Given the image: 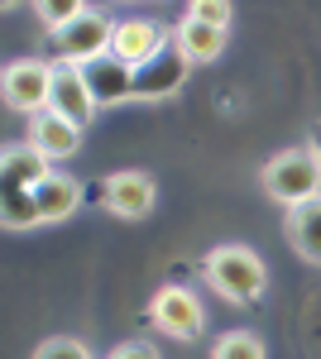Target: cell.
Returning <instances> with one entry per match:
<instances>
[{"instance_id": "7c38bea8", "label": "cell", "mask_w": 321, "mask_h": 359, "mask_svg": "<svg viewBox=\"0 0 321 359\" xmlns=\"http://www.w3.org/2000/svg\"><path fill=\"white\" fill-rule=\"evenodd\" d=\"M48 111H58L63 120H72V125H81V130L101 115L96 96H91V82H86V72H81V67H63V62H58L53 101H48Z\"/></svg>"}, {"instance_id": "44dd1931", "label": "cell", "mask_w": 321, "mask_h": 359, "mask_svg": "<svg viewBox=\"0 0 321 359\" xmlns=\"http://www.w3.org/2000/svg\"><path fill=\"white\" fill-rule=\"evenodd\" d=\"M307 144L317 149V158H321V120H317V125H312V139H307Z\"/></svg>"}, {"instance_id": "5bb4252c", "label": "cell", "mask_w": 321, "mask_h": 359, "mask_svg": "<svg viewBox=\"0 0 321 359\" xmlns=\"http://www.w3.org/2000/svg\"><path fill=\"white\" fill-rule=\"evenodd\" d=\"M86 82H91V96L101 111H115V106H130L134 101V67H125L120 57H101L86 67Z\"/></svg>"}, {"instance_id": "6da1fadb", "label": "cell", "mask_w": 321, "mask_h": 359, "mask_svg": "<svg viewBox=\"0 0 321 359\" xmlns=\"http://www.w3.org/2000/svg\"><path fill=\"white\" fill-rule=\"evenodd\" d=\"M53 163L34 149V144H5L0 154V221L10 230H29L34 225V192L44 187V177Z\"/></svg>"}, {"instance_id": "5b68a950", "label": "cell", "mask_w": 321, "mask_h": 359, "mask_svg": "<svg viewBox=\"0 0 321 359\" xmlns=\"http://www.w3.org/2000/svg\"><path fill=\"white\" fill-rule=\"evenodd\" d=\"M149 321H154V331L168 335V340H197V335L207 331V306L202 297L183 287V283H163L159 292H154V302H149Z\"/></svg>"}, {"instance_id": "ba28073f", "label": "cell", "mask_w": 321, "mask_h": 359, "mask_svg": "<svg viewBox=\"0 0 321 359\" xmlns=\"http://www.w3.org/2000/svg\"><path fill=\"white\" fill-rule=\"evenodd\" d=\"M159 201V182L144 172V168H120L101 177V206H106L115 221H144Z\"/></svg>"}, {"instance_id": "2e32d148", "label": "cell", "mask_w": 321, "mask_h": 359, "mask_svg": "<svg viewBox=\"0 0 321 359\" xmlns=\"http://www.w3.org/2000/svg\"><path fill=\"white\" fill-rule=\"evenodd\" d=\"M86 10H91V5H81V0H39V5H34V15H39V25H44L48 39H63Z\"/></svg>"}, {"instance_id": "ffe728a7", "label": "cell", "mask_w": 321, "mask_h": 359, "mask_svg": "<svg viewBox=\"0 0 321 359\" xmlns=\"http://www.w3.org/2000/svg\"><path fill=\"white\" fill-rule=\"evenodd\" d=\"M106 359H159L154 345H144V340H125V345H115Z\"/></svg>"}, {"instance_id": "ac0fdd59", "label": "cell", "mask_w": 321, "mask_h": 359, "mask_svg": "<svg viewBox=\"0 0 321 359\" xmlns=\"http://www.w3.org/2000/svg\"><path fill=\"white\" fill-rule=\"evenodd\" d=\"M29 359H96V355H91V345L77 340V335H53V340H44Z\"/></svg>"}, {"instance_id": "277c9868", "label": "cell", "mask_w": 321, "mask_h": 359, "mask_svg": "<svg viewBox=\"0 0 321 359\" xmlns=\"http://www.w3.org/2000/svg\"><path fill=\"white\" fill-rule=\"evenodd\" d=\"M53 77H58L53 57H15L5 67V77H0V96H5V106L15 115L34 120V115L48 111V101H53Z\"/></svg>"}, {"instance_id": "7a4b0ae2", "label": "cell", "mask_w": 321, "mask_h": 359, "mask_svg": "<svg viewBox=\"0 0 321 359\" xmlns=\"http://www.w3.org/2000/svg\"><path fill=\"white\" fill-rule=\"evenodd\" d=\"M202 278L230 306H254L268 292V264L249 245H216L202 259Z\"/></svg>"}, {"instance_id": "52a82bcc", "label": "cell", "mask_w": 321, "mask_h": 359, "mask_svg": "<svg viewBox=\"0 0 321 359\" xmlns=\"http://www.w3.org/2000/svg\"><path fill=\"white\" fill-rule=\"evenodd\" d=\"M173 48V29L149 20V15H125L115 20V43H110V57H120L125 67H149L154 57H163Z\"/></svg>"}, {"instance_id": "4fadbf2b", "label": "cell", "mask_w": 321, "mask_h": 359, "mask_svg": "<svg viewBox=\"0 0 321 359\" xmlns=\"http://www.w3.org/2000/svg\"><path fill=\"white\" fill-rule=\"evenodd\" d=\"M173 43H178V53L188 57L192 67H207V62H216V57L225 53L230 29H216V25H207V20H192V15H183V25L173 29Z\"/></svg>"}, {"instance_id": "e0dca14e", "label": "cell", "mask_w": 321, "mask_h": 359, "mask_svg": "<svg viewBox=\"0 0 321 359\" xmlns=\"http://www.w3.org/2000/svg\"><path fill=\"white\" fill-rule=\"evenodd\" d=\"M211 359H268V345L254 331H225L211 345Z\"/></svg>"}, {"instance_id": "3957f363", "label": "cell", "mask_w": 321, "mask_h": 359, "mask_svg": "<svg viewBox=\"0 0 321 359\" xmlns=\"http://www.w3.org/2000/svg\"><path fill=\"white\" fill-rule=\"evenodd\" d=\"M259 182H264L268 201H278L283 211H297L307 201L321 196V158L312 144H297V149H283L273 154L264 168H259Z\"/></svg>"}, {"instance_id": "9a60e30c", "label": "cell", "mask_w": 321, "mask_h": 359, "mask_svg": "<svg viewBox=\"0 0 321 359\" xmlns=\"http://www.w3.org/2000/svg\"><path fill=\"white\" fill-rule=\"evenodd\" d=\"M283 235H288V249H293L302 264L321 269V196L307 201V206H297V211H288Z\"/></svg>"}, {"instance_id": "9c48e42d", "label": "cell", "mask_w": 321, "mask_h": 359, "mask_svg": "<svg viewBox=\"0 0 321 359\" xmlns=\"http://www.w3.org/2000/svg\"><path fill=\"white\" fill-rule=\"evenodd\" d=\"M188 72H192V62L178 53V43H173L163 57H154L149 67L134 72V101H139V106H163V101H173V96L188 86Z\"/></svg>"}, {"instance_id": "8fae6325", "label": "cell", "mask_w": 321, "mask_h": 359, "mask_svg": "<svg viewBox=\"0 0 321 359\" xmlns=\"http://www.w3.org/2000/svg\"><path fill=\"white\" fill-rule=\"evenodd\" d=\"M81 201H86L81 182L72 177V172L53 168V172L44 177V187L34 192V225H58V221H67V216H77V211H81Z\"/></svg>"}, {"instance_id": "30bf717a", "label": "cell", "mask_w": 321, "mask_h": 359, "mask_svg": "<svg viewBox=\"0 0 321 359\" xmlns=\"http://www.w3.org/2000/svg\"><path fill=\"white\" fill-rule=\"evenodd\" d=\"M81 125H72V120H63L58 111H44V115H34L29 120V130H25V144H34L48 163H67L72 154H81Z\"/></svg>"}, {"instance_id": "d6986e66", "label": "cell", "mask_w": 321, "mask_h": 359, "mask_svg": "<svg viewBox=\"0 0 321 359\" xmlns=\"http://www.w3.org/2000/svg\"><path fill=\"white\" fill-rule=\"evenodd\" d=\"M183 15L207 20V25H216V29H230V25H235V5H221V0H192Z\"/></svg>"}, {"instance_id": "8992f818", "label": "cell", "mask_w": 321, "mask_h": 359, "mask_svg": "<svg viewBox=\"0 0 321 359\" xmlns=\"http://www.w3.org/2000/svg\"><path fill=\"white\" fill-rule=\"evenodd\" d=\"M110 43H115V20H106L101 10H86L63 39H53V62H63V67H81V72H86L91 62L110 57Z\"/></svg>"}]
</instances>
